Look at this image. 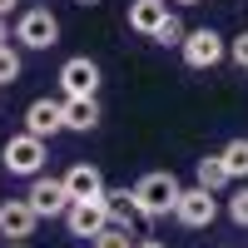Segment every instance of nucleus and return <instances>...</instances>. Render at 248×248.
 I'll return each instance as SVG.
<instances>
[{"instance_id":"nucleus-1","label":"nucleus","mask_w":248,"mask_h":248,"mask_svg":"<svg viewBox=\"0 0 248 248\" xmlns=\"http://www.w3.org/2000/svg\"><path fill=\"white\" fill-rule=\"evenodd\" d=\"M129 194H134L139 218H164V214H174V203H179V194H184V184H179L169 169H149Z\"/></svg>"},{"instance_id":"nucleus-2","label":"nucleus","mask_w":248,"mask_h":248,"mask_svg":"<svg viewBox=\"0 0 248 248\" xmlns=\"http://www.w3.org/2000/svg\"><path fill=\"white\" fill-rule=\"evenodd\" d=\"M45 159H50L45 139H35L30 129L10 134V139H5V149H0V164H5L15 179H35V174H45Z\"/></svg>"},{"instance_id":"nucleus-3","label":"nucleus","mask_w":248,"mask_h":248,"mask_svg":"<svg viewBox=\"0 0 248 248\" xmlns=\"http://www.w3.org/2000/svg\"><path fill=\"white\" fill-rule=\"evenodd\" d=\"M179 55H184V65H189V70H214V65L229 60V40H223L214 25H199V30L184 35Z\"/></svg>"},{"instance_id":"nucleus-4","label":"nucleus","mask_w":248,"mask_h":248,"mask_svg":"<svg viewBox=\"0 0 248 248\" xmlns=\"http://www.w3.org/2000/svg\"><path fill=\"white\" fill-rule=\"evenodd\" d=\"M15 40L25 50H50V45H60V20L45 5H35V10H25L15 20Z\"/></svg>"},{"instance_id":"nucleus-5","label":"nucleus","mask_w":248,"mask_h":248,"mask_svg":"<svg viewBox=\"0 0 248 248\" xmlns=\"http://www.w3.org/2000/svg\"><path fill=\"white\" fill-rule=\"evenodd\" d=\"M25 199H30V209H35L40 218H65V214H70V203H75L70 189H65V179H50V174H35Z\"/></svg>"},{"instance_id":"nucleus-6","label":"nucleus","mask_w":248,"mask_h":248,"mask_svg":"<svg viewBox=\"0 0 248 248\" xmlns=\"http://www.w3.org/2000/svg\"><path fill=\"white\" fill-rule=\"evenodd\" d=\"M99 65L90 55H70L65 65H60V90H65V99H90V94H99Z\"/></svg>"},{"instance_id":"nucleus-7","label":"nucleus","mask_w":248,"mask_h":248,"mask_svg":"<svg viewBox=\"0 0 248 248\" xmlns=\"http://www.w3.org/2000/svg\"><path fill=\"white\" fill-rule=\"evenodd\" d=\"M25 129L35 139H55V134H65V99H50V94H40L25 105Z\"/></svg>"},{"instance_id":"nucleus-8","label":"nucleus","mask_w":248,"mask_h":248,"mask_svg":"<svg viewBox=\"0 0 248 248\" xmlns=\"http://www.w3.org/2000/svg\"><path fill=\"white\" fill-rule=\"evenodd\" d=\"M174 218L184 223V229H209V223L218 218V199L209 194V189H184L179 194V203H174Z\"/></svg>"},{"instance_id":"nucleus-9","label":"nucleus","mask_w":248,"mask_h":248,"mask_svg":"<svg viewBox=\"0 0 248 248\" xmlns=\"http://www.w3.org/2000/svg\"><path fill=\"white\" fill-rule=\"evenodd\" d=\"M35 223H40V214L30 209V199H0V238L25 243L35 233Z\"/></svg>"},{"instance_id":"nucleus-10","label":"nucleus","mask_w":248,"mask_h":248,"mask_svg":"<svg viewBox=\"0 0 248 248\" xmlns=\"http://www.w3.org/2000/svg\"><path fill=\"white\" fill-rule=\"evenodd\" d=\"M105 223H109L105 199H75V203H70V214H65V229H70L75 238H94Z\"/></svg>"},{"instance_id":"nucleus-11","label":"nucleus","mask_w":248,"mask_h":248,"mask_svg":"<svg viewBox=\"0 0 248 248\" xmlns=\"http://www.w3.org/2000/svg\"><path fill=\"white\" fill-rule=\"evenodd\" d=\"M65 189H70V199H105V174H99V164H90V159H79V164H70L65 169Z\"/></svg>"},{"instance_id":"nucleus-12","label":"nucleus","mask_w":248,"mask_h":248,"mask_svg":"<svg viewBox=\"0 0 248 248\" xmlns=\"http://www.w3.org/2000/svg\"><path fill=\"white\" fill-rule=\"evenodd\" d=\"M169 0H129V30L144 35V40H154V30L169 20Z\"/></svg>"},{"instance_id":"nucleus-13","label":"nucleus","mask_w":248,"mask_h":248,"mask_svg":"<svg viewBox=\"0 0 248 248\" xmlns=\"http://www.w3.org/2000/svg\"><path fill=\"white\" fill-rule=\"evenodd\" d=\"M99 119H105L99 94H90V99H65V129H70V134H90V129H99Z\"/></svg>"},{"instance_id":"nucleus-14","label":"nucleus","mask_w":248,"mask_h":248,"mask_svg":"<svg viewBox=\"0 0 248 248\" xmlns=\"http://www.w3.org/2000/svg\"><path fill=\"white\" fill-rule=\"evenodd\" d=\"M194 184L199 189H209V194H218V189H229V169H223V154H203L199 164H194Z\"/></svg>"},{"instance_id":"nucleus-15","label":"nucleus","mask_w":248,"mask_h":248,"mask_svg":"<svg viewBox=\"0 0 248 248\" xmlns=\"http://www.w3.org/2000/svg\"><path fill=\"white\" fill-rule=\"evenodd\" d=\"M105 214H109V223H119V229H134V218H139L134 194L129 189H105Z\"/></svg>"},{"instance_id":"nucleus-16","label":"nucleus","mask_w":248,"mask_h":248,"mask_svg":"<svg viewBox=\"0 0 248 248\" xmlns=\"http://www.w3.org/2000/svg\"><path fill=\"white\" fill-rule=\"evenodd\" d=\"M218 154H223V169H229V179H248V134L229 139Z\"/></svg>"},{"instance_id":"nucleus-17","label":"nucleus","mask_w":248,"mask_h":248,"mask_svg":"<svg viewBox=\"0 0 248 248\" xmlns=\"http://www.w3.org/2000/svg\"><path fill=\"white\" fill-rule=\"evenodd\" d=\"M139 238H134V229H119V223H105L94 238H90V248H134Z\"/></svg>"},{"instance_id":"nucleus-18","label":"nucleus","mask_w":248,"mask_h":248,"mask_svg":"<svg viewBox=\"0 0 248 248\" xmlns=\"http://www.w3.org/2000/svg\"><path fill=\"white\" fill-rule=\"evenodd\" d=\"M184 35H189V25H184L179 15H169V20L154 30V45H184Z\"/></svg>"},{"instance_id":"nucleus-19","label":"nucleus","mask_w":248,"mask_h":248,"mask_svg":"<svg viewBox=\"0 0 248 248\" xmlns=\"http://www.w3.org/2000/svg\"><path fill=\"white\" fill-rule=\"evenodd\" d=\"M20 70H25V65H20V55H15L10 45H0V85H15Z\"/></svg>"},{"instance_id":"nucleus-20","label":"nucleus","mask_w":248,"mask_h":248,"mask_svg":"<svg viewBox=\"0 0 248 248\" xmlns=\"http://www.w3.org/2000/svg\"><path fill=\"white\" fill-rule=\"evenodd\" d=\"M229 218L238 223V229H248V189H238V194L229 199Z\"/></svg>"},{"instance_id":"nucleus-21","label":"nucleus","mask_w":248,"mask_h":248,"mask_svg":"<svg viewBox=\"0 0 248 248\" xmlns=\"http://www.w3.org/2000/svg\"><path fill=\"white\" fill-rule=\"evenodd\" d=\"M229 60H233V65H238V70H248V30L229 40Z\"/></svg>"},{"instance_id":"nucleus-22","label":"nucleus","mask_w":248,"mask_h":248,"mask_svg":"<svg viewBox=\"0 0 248 248\" xmlns=\"http://www.w3.org/2000/svg\"><path fill=\"white\" fill-rule=\"evenodd\" d=\"M134 248H169V243H164V238H139Z\"/></svg>"},{"instance_id":"nucleus-23","label":"nucleus","mask_w":248,"mask_h":248,"mask_svg":"<svg viewBox=\"0 0 248 248\" xmlns=\"http://www.w3.org/2000/svg\"><path fill=\"white\" fill-rule=\"evenodd\" d=\"M15 5H20V0H0V20H5V15H10Z\"/></svg>"},{"instance_id":"nucleus-24","label":"nucleus","mask_w":248,"mask_h":248,"mask_svg":"<svg viewBox=\"0 0 248 248\" xmlns=\"http://www.w3.org/2000/svg\"><path fill=\"white\" fill-rule=\"evenodd\" d=\"M0 45H10V35H5V20H0Z\"/></svg>"},{"instance_id":"nucleus-25","label":"nucleus","mask_w":248,"mask_h":248,"mask_svg":"<svg viewBox=\"0 0 248 248\" xmlns=\"http://www.w3.org/2000/svg\"><path fill=\"white\" fill-rule=\"evenodd\" d=\"M75 5H99V0H75Z\"/></svg>"},{"instance_id":"nucleus-26","label":"nucleus","mask_w":248,"mask_h":248,"mask_svg":"<svg viewBox=\"0 0 248 248\" xmlns=\"http://www.w3.org/2000/svg\"><path fill=\"white\" fill-rule=\"evenodd\" d=\"M174 5H199V0H174Z\"/></svg>"},{"instance_id":"nucleus-27","label":"nucleus","mask_w":248,"mask_h":248,"mask_svg":"<svg viewBox=\"0 0 248 248\" xmlns=\"http://www.w3.org/2000/svg\"><path fill=\"white\" fill-rule=\"evenodd\" d=\"M10 248H25V243H10Z\"/></svg>"}]
</instances>
